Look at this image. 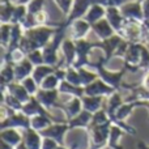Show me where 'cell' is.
<instances>
[{
  "label": "cell",
  "mask_w": 149,
  "mask_h": 149,
  "mask_svg": "<svg viewBox=\"0 0 149 149\" xmlns=\"http://www.w3.org/2000/svg\"><path fill=\"white\" fill-rule=\"evenodd\" d=\"M111 126H113V120H109L103 124H90V149H101L107 145Z\"/></svg>",
  "instance_id": "6da1fadb"
},
{
  "label": "cell",
  "mask_w": 149,
  "mask_h": 149,
  "mask_svg": "<svg viewBox=\"0 0 149 149\" xmlns=\"http://www.w3.org/2000/svg\"><path fill=\"white\" fill-rule=\"evenodd\" d=\"M76 50H77V59L74 62V68H81L84 65H88L89 63V54L93 49L100 47V41L98 42H89L86 39H76Z\"/></svg>",
  "instance_id": "7a4b0ae2"
},
{
  "label": "cell",
  "mask_w": 149,
  "mask_h": 149,
  "mask_svg": "<svg viewBox=\"0 0 149 149\" xmlns=\"http://www.w3.org/2000/svg\"><path fill=\"white\" fill-rule=\"evenodd\" d=\"M93 4H97V0H73L72 9L67 16V20L64 21V25L70 26L74 20L82 18Z\"/></svg>",
  "instance_id": "3957f363"
},
{
  "label": "cell",
  "mask_w": 149,
  "mask_h": 149,
  "mask_svg": "<svg viewBox=\"0 0 149 149\" xmlns=\"http://www.w3.org/2000/svg\"><path fill=\"white\" fill-rule=\"evenodd\" d=\"M120 8L122 15L126 20H136L144 22V13H143V0H131L123 4Z\"/></svg>",
  "instance_id": "277c9868"
},
{
  "label": "cell",
  "mask_w": 149,
  "mask_h": 149,
  "mask_svg": "<svg viewBox=\"0 0 149 149\" xmlns=\"http://www.w3.org/2000/svg\"><path fill=\"white\" fill-rule=\"evenodd\" d=\"M70 130V126L67 123H52L47 128L39 131V134L43 137H51L59 145H64V135Z\"/></svg>",
  "instance_id": "5b68a950"
},
{
  "label": "cell",
  "mask_w": 149,
  "mask_h": 149,
  "mask_svg": "<svg viewBox=\"0 0 149 149\" xmlns=\"http://www.w3.org/2000/svg\"><path fill=\"white\" fill-rule=\"evenodd\" d=\"M115 92V88L106 84L101 77L95 79L89 85L84 86V95H111Z\"/></svg>",
  "instance_id": "8992f818"
},
{
  "label": "cell",
  "mask_w": 149,
  "mask_h": 149,
  "mask_svg": "<svg viewBox=\"0 0 149 149\" xmlns=\"http://www.w3.org/2000/svg\"><path fill=\"white\" fill-rule=\"evenodd\" d=\"M123 41H124V38L118 33H115L114 36H111L110 38H106V39L100 41V47H98V49H101L103 51V56H105L106 63L114 56V54H115L118 46Z\"/></svg>",
  "instance_id": "52a82bcc"
},
{
  "label": "cell",
  "mask_w": 149,
  "mask_h": 149,
  "mask_svg": "<svg viewBox=\"0 0 149 149\" xmlns=\"http://www.w3.org/2000/svg\"><path fill=\"white\" fill-rule=\"evenodd\" d=\"M1 128H30V116L25 115L22 111H16L9 118L1 122Z\"/></svg>",
  "instance_id": "ba28073f"
},
{
  "label": "cell",
  "mask_w": 149,
  "mask_h": 149,
  "mask_svg": "<svg viewBox=\"0 0 149 149\" xmlns=\"http://www.w3.org/2000/svg\"><path fill=\"white\" fill-rule=\"evenodd\" d=\"M60 51H62V59L64 60L65 67H73L74 62L77 59V50L74 39L64 38L62 46H60Z\"/></svg>",
  "instance_id": "9c48e42d"
},
{
  "label": "cell",
  "mask_w": 149,
  "mask_h": 149,
  "mask_svg": "<svg viewBox=\"0 0 149 149\" xmlns=\"http://www.w3.org/2000/svg\"><path fill=\"white\" fill-rule=\"evenodd\" d=\"M106 18H107V21L114 28L115 33H119V31L122 30V28H123L124 22H126V18L122 15L120 8L115 7V5L106 7Z\"/></svg>",
  "instance_id": "30bf717a"
},
{
  "label": "cell",
  "mask_w": 149,
  "mask_h": 149,
  "mask_svg": "<svg viewBox=\"0 0 149 149\" xmlns=\"http://www.w3.org/2000/svg\"><path fill=\"white\" fill-rule=\"evenodd\" d=\"M55 107L60 109L65 113V116H67V122L70 119L74 118L76 115H79L82 110H84V106H82V100L81 97H73L71 101H68L65 105H55Z\"/></svg>",
  "instance_id": "8fae6325"
},
{
  "label": "cell",
  "mask_w": 149,
  "mask_h": 149,
  "mask_svg": "<svg viewBox=\"0 0 149 149\" xmlns=\"http://www.w3.org/2000/svg\"><path fill=\"white\" fill-rule=\"evenodd\" d=\"M59 89H54V90H47V89H41L36 93V98L42 103L45 109L49 110L50 107H55L56 105V100L59 97Z\"/></svg>",
  "instance_id": "7c38bea8"
},
{
  "label": "cell",
  "mask_w": 149,
  "mask_h": 149,
  "mask_svg": "<svg viewBox=\"0 0 149 149\" xmlns=\"http://www.w3.org/2000/svg\"><path fill=\"white\" fill-rule=\"evenodd\" d=\"M21 111H22L25 115L30 116V118L34 115H51V114H49L47 109H45L43 106H42V103L36 98V95H31L30 100L26 103H24Z\"/></svg>",
  "instance_id": "4fadbf2b"
},
{
  "label": "cell",
  "mask_w": 149,
  "mask_h": 149,
  "mask_svg": "<svg viewBox=\"0 0 149 149\" xmlns=\"http://www.w3.org/2000/svg\"><path fill=\"white\" fill-rule=\"evenodd\" d=\"M42 140H43L42 135L31 127L28 130H24L22 143L28 149H42Z\"/></svg>",
  "instance_id": "5bb4252c"
},
{
  "label": "cell",
  "mask_w": 149,
  "mask_h": 149,
  "mask_svg": "<svg viewBox=\"0 0 149 149\" xmlns=\"http://www.w3.org/2000/svg\"><path fill=\"white\" fill-rule=\"evenodd\" d=\"M34 67H36V65H34L33 63H31L30 60L28 59V58H25L24 60H21V62L13 64V68H15L16 81L21 82L24 79L31 76V73H33V71H34Z\"/></svg>",
  "instance_id": "9a60e30c"
},
{
  "label": "cell",
  "mask_w": 149,
  "mask_h": 149,
  "mask_svg": "<svg viewBox=\"0 0 149 149\" xmlns=\"http://www.w3.org/2000/svg\"><path fill=\"white\" fill-rule=\"evenodd\" d=\"M3 89H7V92L9 93V94H12L13 97H16L18 101H21L22 103H26L31 98V94L25 89V86H24L21 82H18V81L10 82V84H8L7 86H4Z\"/></svg>",
  "instance_id": "2e32d148"
},
{
  "label": "cell",
  "mask_w": 149,
  "mask_h": 149,
  "mask_svg": "<svg viewBox=\"0 0 149 149\" xmlns=\"http://www.w3.org/2000/svg\"><path fill=\"white\" fill-rule=\"evenodd\" d=\"M92 30L97 34V37L101 39V41H102V39H106V38H110L111 36L115 34V30H114V28L111 26V24L109 22L106 17L93 24Z\"/></svg>",
  "instance_id": "e0dca14e"
},
{
  "label": "cell",
  "mask_w": 149,
  "mask_h": 149,
  "mask_svg": "<svg viewBox=\"0 0 149 149\" xmlns=\"http://www.w3.org/2000/svg\"><path fill=\"white\" fill-rule=\"evenodd\" d=\"M92 119H93V113H90V111H88V110H82L79 115H76L74 118L68 120V126H70V130L85 128V127L90 126Z\"/></svg>",
  "instance_id": "ac0fdd59"
},
{
  "label": "cell",
  "mask_w": 149,
  "mask_h": 149,
  "mask_svg": "<svg viewBox=\"0 0 149 149\" xmlns=\"http://www.w3.org/2000/svg\"><path fill=\"white\" fill-rule=\"evenodd\" d=\"M70 26H71V30H72V39H74V41L84 38L88 34V31L92 29V25L86 20H84V18L74 20Z\"/></svg>",
  "instance_id": "d6986e66"
},
{
  "label": "cell",
  "mask_w": 149,
  "mask_h": 149,
  "mask_svg": "<svg viewBox=\"0 0 149 149\" xmlns=\"http://www.w3.org/2000/svg\"><path fill=\"white\" fill-rule=\"evenodd\" d=\"M81 100L84 110H88L93 114L95 111L101 110L102 107H105L103 106V100H105L103 95H82Z\"/></svg>",
  "instance_id": "ffe728a7"
},
{
  "label": "cell",
  "mask_w": 149,
  "mask_h": 149,
  "mask_svg": "<svg viewBox=\"0 0 149 149\" xmlns=\"http://www.w3.org/2000/svg\"><path fill=\"white\" fill-rule=\"evenodd\" d=\"M106 17V7L102 4H93L89 8V10L86 12V15L84 16V20H86L90 25H93L94 22L102 20Z\"/></svg>",
  "instance_id": "44dd1931"
},
{
  "label": "cell",
  "mask_w": 149,
  "mask_h": 149,
  "mask_svg": "<svg viewBox=\"0 0 149 149\" xmlns=\"http://www.w3.org/2000/svg\"><path fill=\"white\" fill-rule=\"evenodd\" d=\"M124 132L126 131H124L120 126L113 123V126H111V128H110V136H109L107 147L111 149H123V145H120V139Z\"/></svg>",
  "instance_id": "7402d4cb"
},
{
  "label": "cell",
  "mask_w": 149,
  "mask_h": 149,
  "mask_svg": "<svg viewBox=\"0 0 149 149\" xmlns=\"http://www.w3.org/2000/svg\"><path fill=\"white\" fill-rule=\"evenodd\" d=\"M1 141H5L7 144L12 147H17L22 143V135H20L15 128H3L1 131Z\"/></svg>",
  "instance_id": "603a6c76"
},
{
  "label": "cell",
  "mask_w": 149,
  "mask_h": 149,
  "mask_svg": "<svg viewBox=\"0 0 149 149\" xmlns=\"http://www.w3.org/2000/svg\"><path fill=\"white\" fill-rule=\"evenodd\" d=\"M55 68H56V67H54V65H49V64L36 65V67H34L33 73H31V76L34 77V80H36L38 84H41V82L43 81V80L46 79L49 74H51V73L55 72Z\"/></svg>",
  "instance_id": "cb8c5ba5"
},
{
  "label": "cell",
  "mask_w": 149,
  "mask_h": 149,
  "mask_svg": "<svg viewBox=\"0 0 149 149\" xmlns=\"http://www.w3.org/2000/svg\"><path fill=\"white\" fill-rule=\"evenodd\" d=\"M58 89H59L60 93L71 94V95H74V97H82V95H84V86L73 85V84H71V82H68L67 80L60 81V85Z\"/></svg>",
  "instance_id": "d4e9b609"
},
{
  "label": "cell",
  "mask_w": 149,
  "mask_h": 149,
  "mask_svg": "<svg viewBox=\"0 0 149 149\" xmlns=\"http://www.w3.org/2000/svg\"><path fill=\"white\" fill-rule=\"evenodd\" d=\"M136 107V103L134 102H127V101H124L123 103H122L120 106H119V109L115 111V114H114V118H113V122H118V120H124V119L127 118V116L130 115V114L132 113V110Z\"/></svg>",
  "instance_id": "484cf974"
},
{
  "label": "cell",
  "mask_w": 149,
  "mask_h": 149,
  "mask_svg": "<svg viewBox=\"0 0 149 149\" xmlns=\"http://www.w3.org/2000/svg\"><path fill=\"white\" fill-rule=\"evenodd\" d=\"M124 101H123V98H122V95L119 94V93H115L114 92L113 94L110 95V98H109V101H107V105H106V111H107V114H109V116H110V119L113 120V118H114V114H115V111L119 109V106L123 103Z\"/></svg>",
  "instance_id": "4316f807"
},
{
  "label": "cell",
  "mask_w": 149,
  "mask_h": 149,
  "mask_svg": "<svg viewBox=\"0 0 149 149\" xmlns=\"http://www.w3.org/2000/svg\"><path fill=\"white\" fill-rule=\"evenodd\" d=\"M16 5H13L9 0H3L1 3V12H0V17H1V22H10L12 21V16L15 12Z\"/></svg>",
  "instance_id": "83f0119b"
},
{
  "label": "cell",
  "mask_w": 149,
  "mask_h": 149,
  "mask_svg": "<svg viewBox=\"0 0 149 149\" xmlns=\"http://www.w3.org/2000/svg\"><path fill=\"white\" fill-rule=\"evenodd\" d=\"M1 81H3V88L7 86L8 84L16 81L15 77V68H13L12 63H5L4 67L1 70Z\"/></svg>",
  "instance_id": "f1b7e54d"
},
{
  "label": "cell",
  "mask_w": 149,
  "mask_h": 149,
  "mask_svg": "<svg viewBox=\"0 0 149 149\" xmlns=\"http://www.w3.org/2000/svg\"><path fill=\"white\" fill-rule=\"evenodd\" d=\"M26 16H28V5L16 4V8H15V12H13L10 24H21V25H22V22L25 21Z\"/></svg>",
  "instance_id": "f546056e"
},
{
  "label": "cell",
  "mask_w": 149,
  "mask_h": 149,
  "mask_svg": "<svg viewBox=\"0 0 149 149\" xmlns=\"http://www.w3.org/2000/svg\"><path fill=\"white\" fill-rule=\"evenodd\" d=\"M59 85H60V80L58 79L55 73H51L39 84V88L41 89H47V90H54V89H58Z\"/></svg>",
  "instance_id": "4dcf8cb0"
},
{
  "label": "cell",
  "mask_w": 149,
  "mask_h": 149,
  "mask_svg": "<svg viewBox=\"0 0 149 149\" xmlns=\"http://www.w3.org/2000/svg\"><path fill=\"white\" fill-rule=\"evenodd\" d=\"M79 70V73H80V79H81V84L82 86H86V85H89L90 82H93L95 79H98V73L97 72H90V71L85 70L84 67L81 68H77Z\"/></svg>",
  "instance_id": "1f68e13d"
},
{
  "label": "cell",
  "mask_w": 149,
  "mask_h": 149,
  "mask_svg": "<svg viewBox=\"0 0 149 149\" xmlns=\"http://www.w3.org/2000/svg\"><path fill=\"white\" fill-rule=\"evenodd\" d=\"M65 80H67L68 82H71V84H73V85L82 86L79 70H77V68H74V67H67V76H65Z\"/></svg>",
  "instance_id": "d6a6232c"
},
{
  "label": "cell",
  "mask_w": 149,
  "mask_h": 149,
  "mask_svg": "<svg viewBox=\"0 0 149 149\" xmlns=\"http://www.w3.org/2000/svg\"><path fill=\"white\" fill-rule=\"evenodd\" d=\"M21 84L25 86V89L28 90L31 95H36V93L39 90V84L34 80L33 76H29V77H26V79H24L22 81H21Z\"/></svg>",
  "instance_id": "836d02e7"
},
{
  "label": "cell",
  "mask_w": 149,
  "mask_h": 149,
  "mask_svg": "<svg viewBox=\"0 0 149 149\" xmlns=\"http://www.w3.org/2000/svg\"><path fill=\"white\" fill-rule=\"evenodd\" d=\"M26 58H28L34 65L45 64V58H43V51H42V49L34 50V51L29 52V54L26 55Z\"/></svg>",
  "instance_id": "e575fe53"
},
{
  "label": "cell",
  "mask_w": 149,
  "mask_h": 149,
  "mask_svg": "<svg viewBox=\"0 0 149 149\" xmlns=\"http://www.w3.org/2000/svg\"><path fill=\"white\" fill-rule=\"evenodd\" d=\"M10 33H12V24L3 22L1 24V43L4 47H8V45H9Z\"/></svg>",
  "instance_id": "d590c367"
},
{
  "label": "cell",
  "mask_w": 149,
  "mask_h": 149,
  "mask_svg": "<svg viewBox=\"0 0 149 149\" xmlns=\"http://www.w3.org/2000/svg\"><path fill=\"white\" fill-rule=\"evenodd\" d=\"M26 5H28V13H30V15H37V13L43 10L45 0H30Z\"/></svg>",
  "instance_id": "8d00e7d4"
},
{
  "label": "cell",
  "mask_w": 149,
  "mask_h": 149,
  "mask_svg": "<svg viewBox=\"0 0 149 149\" xmlns=\"http://www.w3.org/2000/svg\"><path fill=\"white\" fill-rule=\"evenodd\" d=\"M58 145L59 144L51 137H43V140H42V149H56Z\"/></svg>",
  "instance_id": "74e56055"
},
{
  "label": "cell",
  "mask_w": 149,
  "mask_h": 149,
  "mask_svg": "<svg viewBox=\"0 0 149 149\" xmlns=\"http://www.w3.org/2000/svg\"><path fill=\"white\" fill-rule=\"evenodd\" d=\"M135 103H136V106H143L149 110V100H136Z\"/></svg>",
  "instance_id": "f35d334b"
},
{
  "label": "cell",
  "mask_w": 149,
  "mask_h": 149,
  "mask_svg": "<svg viewBox=\"0 0 149 149\" xmlns=\"http://www.w3.org/2000/svg\"><path fill=\"white\" fill-rule=\"evenodd\" d=\"M143 86H145L147 89H149V73L145 74L144 80H143Z\"/></svg>",
  "instance_id": "ab89813d"
},
{
  "label": "cell",
  "mask_w": 149,
  "mask_h": 149,
  "mask_svg": "<svg viewBox=\"0 0 149 149\" xmlns=\"http://www.w3.org/2000/svg\"><path fill=\"white\" fill-rule=\"evenodd\" d=\"M137 148H139V149H149V147H147V145H145L143 141H140L139 144H137Z\"/></svg>",
  "instance_id": "60d3db41"
},
{
  "label": "cell",
  "mask_w": 149,
  "mask_h": 149,
  "mask_svg": "<svg viewBox=\"0 0 149 149\" xmlns=\"http://www.w3.org/2000/svg\"><path fill=\"white\" fill-rule=\"evenodd\" d=\"M30 1V0H17V4H28V3Z\"/></svg>",
  "instance_id": "b9f144b4"
},
{
  "label": "cell",
  "mask_w": 149,
  "mask_h": 149,
  "mask_svg": "<svg viewBox=\"0 0 149 149\" xmlns=\"http://www.w3.org/2000/svg\"><path fill=\"white\" fill-rule=\"evenodd\" d=\"M56 149H67V148H64L63 145H58V148Z\"/></svg>",
  "instance_id": "7bdbcfd3"
},
{
  "label": "cell",
  "mask_w": 149,
  "mask_h": 149,
  "mask_svg": "<svg viewBox=\"0 0 149 149\" xmlns=\"http://www.w3.org/2000/svg\"><path fill=\"white\" fill-rule=\"evenodd\" d=\"M144 24H145V25H147V28L149 29V21H144Z\"/></svg>",
  "instance_id": "ee69618b"
},
{
  "label": "cell",
  "mask_w": 149,
  "mask_h": 149,
  "mask_svg": "<svg viewBox=\"0 0 149 149\" xmlns=\"http://www.w3.org/2000/svg\"><path fill=\"white\" fill-rule=\"evenodd\" d=\"M148 43H149V38H148Z\"/></svg>",
  "instance_id": "f6af8a7d"
}]
</instances>
